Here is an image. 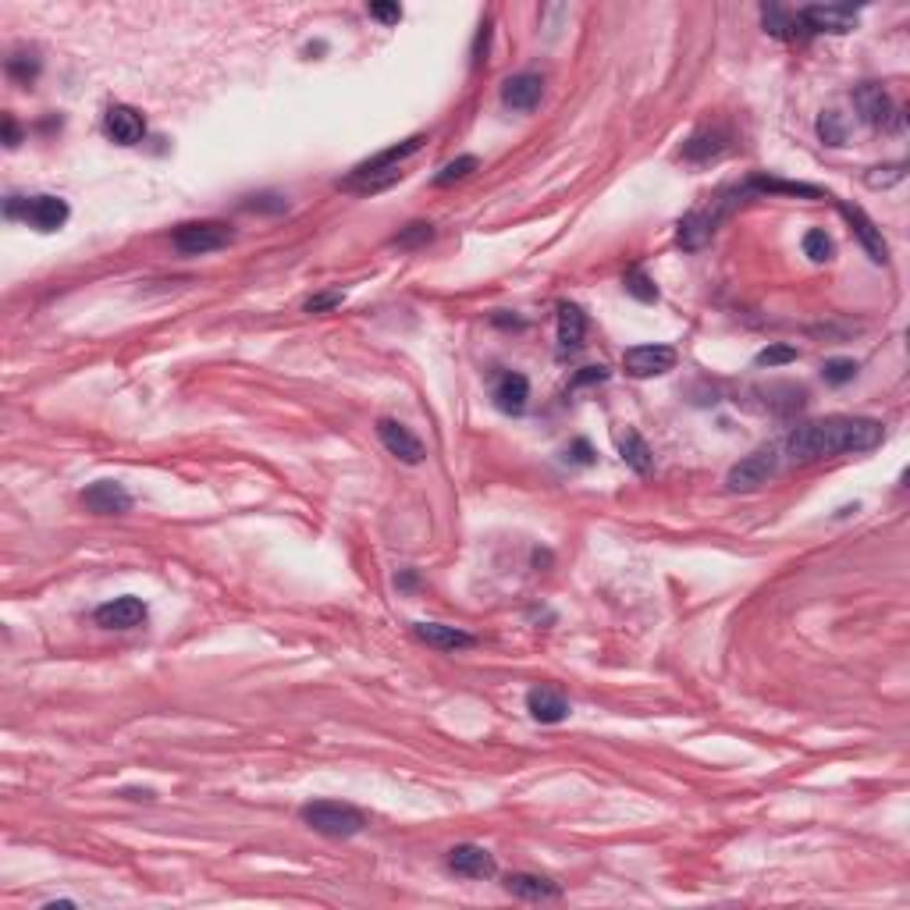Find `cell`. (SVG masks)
Returning a JSON list of instances; mask_svg holds the SVG:
<instances>
[{"mask_svg": "<svg viewBox=\"0 0 910 910\" xmlns=\"http://www.w3.org/2000/svg\"><path fill=\"white\" fill-rule=\"evenodd\" d=\"M886 438V427L871 416H825L815 424H800L786 438V455L790 463H818L829 455H861L879 448Z\"/></svg>", "mask_w": 910, "mask_h": 910, "instance_id": "obj_1", "label": "cell"}, {"mask_svg": "<svg viewBox=\"0 0 910 910\" xmlns=\"http://www.w3.org/2000/svg\"><path fill=\"white\" fill-rule=\"evenodd\" d=\"M420 146H424V136H409L406 143L388 146V150H381L377 157L363 160L360 168L352 171V175L342 182V189H352V192H381V189H388V185H395L402 178L399 164L406 157H413Z\"/></svg>", "mask_w": 910, "mask_h": 910, "instance_id": "obj_2", "label": "cell"}, {"mask_svg": "<svg viewBox=\"0 0 910 910\" xmlns=\"http://www.w3.org/2000/svg\"><path fill=\"white\" fill-rule=\"evenodd\" d=\"M299 818L328 839H352L367 829V815L360 807L342 804V800H310V804L299 807Z\"/></svg>", "mask_w": 910, "mask_h": 910, "instance_id": "obj_3", "label": "cell"}, {"mask_svg": "<svg viewBox=\"0 0 910 910\" xmlns=\"http://www.w3.org/2000/svg\"><path fill=\"white\" fill-rule=\"evenodd\" d=\"M171 242H175V249L182 256H207L232 246L235 232L224 221H189V224H178Z\"/></svg>", "mask_w": 910, "mask_h": 910, "instance_id": "obj_4", "label": "cell"}, {"mask_svg": "<svg viewBox=\"0 0 910 910\" xmlns=\"http://www.w3.org/2000/svg\"><path fill=\"white\" fill-rule=\"evenodd\" d=\"M8 217H22L29 228H36V232H57V228H64V221H68V203L61 200V196H50V192H43V196H29V200H22V196H8Z\"/></svg>", "mask_w": 910, "mask_h": 910, "instance_id": "obj_5", "label": "cell"}, {"mask_svg": "<svg viewBox=\"0 0 910 910\" xmlns=\"http://www.w3.org/2000/svg\"><path fill=\"white\" fill-rule=\"evenodd\" d=\"M854 107L871 128H900L903 114L896 111L893 96L879 86V82H864L854 89Z\"/></svg>", "mask_w": 910, "mask_h": 910, "instance_id": "obj_6", "label": "cell"}, {"mask_svg": "<svg viewBox=\"0 0 910 910\" xmlns=\"http://www.w3.org/2000/svg\"><path fill=\"white\" fill-rule=\"evenodd\" d=\"M775 466H779V452H775V445H761L758 452H751L747 459H740V463L729 470L726 487L729 491H758L761 484H768V477L775 473Z\"/></svg>", "mask_w": 910, "mask_h": 910, "instance_id": "obj_7", "label": "cell"}, {"mask_svg": "<svg viewBox=\"0 0 910 910\" xmlns=\"http://www.w3.org/2000/svg\"><path fill=\"white\" fill-rule=\"evenodd\" d=\"M676 367V349L672 345H633L623 356V370L630 377H662Z\"/></svg>", "mask_w": 910, "mask_h": 910, "instance_id": "obj_8", "label": "cell"}, {"mask_svg": "<svg viewBox=\"0 0 910 910\" xmlns=\"http://www.w3.org/2000/svg\"><path fill=\"white\" fill-rule=\"evenodd\" d=\"M377 438H381V445L388 448V452L399 459V463H406V466H420L424 463V441L416 438L413 431H409L406 424H399V420H377Z\"/></svg>", "mask_w": 910, "mask_h": 910, "instance_id": "obj_9", "label": "cell"}, {"mask_svg": "<svg viewBox=\"0 0 910 910\" xmlns=\"http://www.w3.org/2000/svg\"><path fill=\"white\" fill-rule=\"evenodd\" d=\"M797 18L807 36L811 32H836L839 36V32H850L857 25V8H850V4H811Z\"/></svg>", "mask_w": 910, "mask_h": 910, "instance_id": "obj_10", "label": "cell"}, {"mask_svg": "<svg viewBox=\"0 0 910 910\" xmlns=\"http://www.w3.org/2000/svg\"><path fill=\"white\" fill-rule=\"evenodd\" d=\"M82 505L96 516H121V512L132 509V495L125 491V484L118 480H96L82 491Z\"/></svg>", "mask_w": 910, "mask_h": 910, "instance_id": "obj_11", "label": "cell"}, {"mask_svg": "<svg viewBox=\"0 0 910 910\" xmlns=\"http://www.w3.org/2000/svg\"><path fill=\"white\" fill-rule=\"evenodd\" d=\"M93 619H96V626H104V630H136V626L146 619V605L136 598V594H121V598L96 608Z\"/></svg>", "mask_w": 910, "mask_h": 910, "instance_id": "obj_12", "label": "cell"}, {"mask_svg": "<svg viewBox=\"0 0 910 910\" xmlns=\"http://www.w3.org/2000/svg\"><path fill=\"white\" fill-rule=\"evenodd\" d=\"M839 214L847 217L850 228H854V235L861 239L864 253L871 256V264H889V246L886 239H882V228L875 221H871L868 214H864L861 207H850V203H839Z\"/></svg>", "mask_w": 910, "mask_h": 910, "instance_id": "obj_13", "label": "cell"}, {"mask_svg": "<svg viewBox=\"0 0 910 910\" xmlns=\"http://www.w3.org/2000/svg\"><path fill=\"white\" fill-rule=\"evenodd\" d=\"M448 871H455V875H463V879H491L495 875V857L487 854L484 847H477V843H459V847L448 850L445 857Z\"/></svg>", "mask_w": 910, "mask_h": 910, "instance_id": "obj_14", "label": "cell"}, {"mask_svg": "<svg viewBox=\"0 0 910 910\" xmlns=\"http://www.w3.org/2000/svg\"><path fill=\"white\" fill-rule=\"evenodd\" d=\"M104 128H107V136H111L118 146H136V143H143V136H146L143 114H139L136 107H128V104L107 107Z\"/></svg>", "mask_w": 910, "mask_h": 910, "instance_id": "obj_15", "label": "cell"}, {"mask_svg": "<svg viewBox=\"0 0 910 910\" xmlns=\"http://www.w3.org/2000/svg\"><path fill=\"white\" fill-rule=\"evenodd\" d=\"M715 224H719V214H711V210H690L676 228L679 249H687V253L704 249L711 242V235H715Z\"/></svg>", "mask_w": 910, "mask_h": 910, "instance_id": "obj_16", "label": "cell"}, {"mask_svg": "<svg viewBox=\"0 0 910 910\" xmlns=\"http://www.w3.org/2000/svg\"><path fill=\"white\" fill-rule=\"evenodd\" d=\"M541 93H544L541 75H534V72L512 75V79L502 86V104L512 107V111H534V107L541 104Z\"/></svg>", "mask_w": 910, "mask_h": 910, "instance_id": "obj_17", "label": "cell"}, {"mask_svg": "<svg viewBox=\"0 0 910 910\" xmlns=\"http://www.w3.org/2000/svg\"><path fill=\"white\" fill-rule=\"evenodd\" d=\"M527 711H530V719L541 722V726H555V722L569 719V701L559 694V690L534 687L527 694Z\"/></svg>", "mask_w": 910, "mask_h": 910, "instance_id": "obj_18", "label": "cell"}, {"mask_svg": "<svg viewBox=\"0 0 910 910\" xmlns=\"http://www.w3.org/2000/svg\"><path fill=\"white\" fill-rule=\"evenodd\" d=\"M495 406L502 409V413L509 416H519L523 409H527V399H530V381L523 374H516V370H505V374H498L495 381Z\"/></svg>", "mask_w": 910, "mask_h": 910, "instance_id": "obj_19", "label": "cell"}, {"mask_svg": "<svg viewBox=\"0 0 910 910\" xmlns=\"http://www.w3.org/2000/svg\"><path fill=\"white\" fill-rule=\"evenodd\" d=\"M615 445H619V455H623V463L630 466L633 473L647 477V473L655 470V452H651V445L640 438V431L626 427V431L615 434Z\"/></svg>", "mask_w": 910, "mask_h": 910, "instance_id": "obj_20", "label": "cell"}, {"mask_svg": "<svg viewBox=\"0 0 910 910\" xmlns=\"http://www.w3.org/2000/svg\"><path fill=\"white\" fill-rule=\"evenodd\" d=\"M505 889H509L512 896H519V900H559L562 896V886L559 882L544 879V875H530V871H516V875H509L505 879Z\"/></svg>", "mask_w": 910, "mask_h": 910, "instance_id": "obj_21", "label": "cell"}, {"mask_svg": "<svg viewBox=\"0 0 910 910\" xmlns=\"http://www.w3.org/2000/svg\"><path fill=\"white\" fill-rule=\"evenodd\" d=\"M729 150V136L722 128H701L683 143V157L694 160V164H708V160L722 157Z\"/></svg>", "mask_w": 910, "mask_h": 910, "instance_id": "obj_22", "label": "cell"}, {"mask_svg": "<svg viewBox=\"0 0 910 910\" xmlns=\"http://www.w3.org/2000/svg\"><path fill=\"white\" fill-rule=\"evenodd\" d=\"M413 633L424 644L438 647V651H463V647H473L477 644V637L466 630H455V626H441V623H416Z\"/></svg>", "mask_w": 910, "mask_h": 910, "instance_id": "obj_23", "label": "cell"}, {"mask_svg": "<svg viewBox=\"0 0 910 910\" xmlns=\"http://www.w3.org/2000/svg\"><path fill=\"white\" fill-rule=\"evenodd\" d=\"M587 335V317L576 303H559V349L576 352Z\"/></svg>", "mask_w": 910, "mask_h": 910, "instance_id": "obj_24", "label": "cell"}, {"mask_svg": "<svg viewBox=\"0 0 910 910\" xmlns=\"http://www.w3.org/2000/svg\"><path fill=\"white\" fill-rule=\"evenodd\" d=\"M743 192H783V196H804V200H822L825 196L818 185L783 182V178H765V175H754L751 182L743 185Z\"/></svg>", "mask_w": 910, "mask_h": 910, "instance_id": "obj_25", "label": "cell"}, {"mask_svg": "<svg viewBox=\"0 0 910 910\" xmlns=\"http://www.w3.org/2000/svg\"><path fill=\"white\" fill-rule=\"evenodd\" d=\"M761 18H765V29L772 32V36H779V40H797V36H807L804 25H800L797 15H790V11L775 8V4H765L761 8Z\"/></svg>", "mask_w": 910, "mask_h": 910, "instance_id": "obj_26", "label": "cell"}, {"mask_svg": "<svg viewBox=\"0 0 910 910\" xmlns=\"http://www.w3.org/2000/svg\"><path fill=\"white\" fill-rule=\"evenodd\" d=\"M8 75L15 82H22V86H29V82L40 75V57L32 54V50H15V54L8 57Z\"/></svg>", "mask_w": 910, "mask_h": 910, "instance_id": "obj_27", "label": "cell"}, {"mask_svg": "<svg viewBox=\"0 0 910 910\" xmlns=\"http://www.w3.org/2000/svg\"><path fill=\"white\" fill-rule=\"evenodd\" d=\"M832 253H836V246H832V239L825 235V228H811V232L804 235V256L811 264H829Z\"/></svg>", "mask_w": 910, "mask_h": 910, "instance_id": "obj_28", "label": "cell"}, {"mask_svg": "<svg viewBox=\"0 0 910 910\" xmlns=\"http://www.w3.org/2000/svg\"><path fill=\"white\" fill-rule=\"evenodd\" d=\"M623 285H626V292H630L633 299H640V303H658V285L647 278L640 267H630V271H626Z\"/></svg>", "mask_w": 910, "mask_h": 910, "instance_id": "obj_29", "label": "cell"}, {"mask_svg": "<svg viewBox=\"0 0 910 910\" xmlns=\"http://www.w3.org/2000/svg\"><path fill=\"white\" fill-rule=\"evenodd\" d=\"M434 239V224H427V221H413V224H406L399 235L392 239V246H399V249H416V246H427V242Z\"/></svg>", "mask_w": 910, "mask_h": 910, "instance_id": "obj_30", "label": "cell"}, {"mask_svg": "<svg viewBox=\"0 0 910 910\" xmlns=\"http://www.w3.org/2000/svg\"><path fill=\"white\" fill-rule=\"evenodd\" d=\"M818 136H822L829 146H843L847 143V125L839 121L836 111H825L822 118H818Z\"/></svg>", "mask_w": 910, "mask_h": 910, "instance_id": "obj_31", "label": "cell"}, {"mask_svg": "<svg viewBox=\"0 0 910 910\" xmlns=\"http://www.w3.org/2000/svg\"><path fill=\"white\" fill-rule=\"evenodd\" d=\"M797 360V349L793 345H768V349H761L758 356H754V363L758 367H786V363H793Z\"/></svg>", "mask_w": 910, "mask_h": 910, "instance_id": "obj_32", "label": "cell"}, {"mask_svg": "<svg viewBox=\"0 0 910 910\" xmlns=\"http://www.w3.org/2000/svg\"><path fill=\"white\" fill-rule=\"evenodd\" d=\"M903 175H907V164H886V168H871L868 175H864V182H868L871 189H889V185L903 182Z\"/></svg>", "mask_w": 910, "mask_h": 910, "instance_id": "obj_33", "label": "cell"}, {"mask_svg": "<svg viewBox=\"0 0 910 910\" xmlns=\"http://www.w3.org/2000/svg\"><path fill=\"white\" fill-rule=\"evenodd\" d=\"M477 164H480L477 157H459V160H452V164H445V171H441V175L434 178V185H452V182H459V178L473 175V171H477Z\"/></svg>", "mask_w": 910, "mask_h": 910, "instance_id": "obj_34", "label": "cell"}, {"mask_svg": "<svg viewBox=\"0 0 910 910\" xmlns=\"http://www.w3.org/2000/svg\"><path fill=\"white\" fill-rule=\"evenodd\" d=\"M822 377L829 384H847V381H854L857 377V363L854 360H825Z\"/></svg>", "mask_w": 910, "mask_h": 910, "instance_id": "obj_35", "label": "cell"}, {"mask_svg": "<svg viewBox=\"0 0 910 910\" xmlns=\"http://www.w3.org/2000/svg\"><path fill=\"white\" fill-rule=\"evenodd\" d=\"M345 303V292H317V296H310L303 303V310L306 313H328V310H338V306Z\"/></svg>", "mask_w": 910, "mask_h": 910, "instance_id": "obj_36", "label": "cell"}, {"mask_svg": "<svg viewBox=\"0 0 910 910\" xmlns=\"http://www.w3.org/2000/svg\"><path fill=\"white\" fill-rule=\"evenodd\" d=\"M246 210H271V214H281L288 207L281 196H249V203H242Z\"/></svg>", "mask_w": 910, "mask_h": 910, "instance_id": "obj_37", "label": "cell"}, {"mask_svg": "<svg viewBox=\"0 0 910 910\" xmlns=\"http://www.w3.org/2000/svg\"><path fill=\"white\" fill-rule=\"evenodd\" d=\"M370 18H377V22H384V25H392V22H399L402 18V8L399 4H370Z\"/></svg>", "mask_w": 910, "mask_h": 910, "instance_id": "obj_38", "label": "cell"}, {"mask_svg": "<svg viewBox=\"0 0 910 910\" xmlns=\"http://www.w3.org/2000/svg\"><path fill=\"white\" fill-rule=\"evenodd\" d=\"M601 381H608V370L605 367H583L580 374H576L573 388H583V384H601Z\"/></svg>", "mask_w": 910, "mask_h": 910, "instance_id": "obj_39", "label": "cell"}, {"mask_svg": "<svg viewBox=\"0 0 910 910\" xmlns=\"http://www.w3.org/2000/svg\"><path fill=\"white\" fill-rule=\"evenodd\" d=\"M487 40H491V22H484V25H480V32H477V43H473V64H480V61H484V54H487Z\"/></svg>", "mask_w": 910, "mask_h": 910, "instance_id": "obj_40", "label": "cell"}, {"mask_svg": "<svg viewBox=\"0 0 910 910\" xmlns=\"http://www.w3.org/2000/svg\"><path fill=\"white\" fill-rule=\"evenodd\" d=\"M569 452H573V463H580V466H591L594 463V448L587 445L583 438L573 441V448H569Z\"/></svg>", "mask_w": 910, "mask_h": 910, "instance_id": "obj_41", "label": "cell"}, {"mask_svg": "<svg viewBox=\"0 0 910 910\" xmlns=\"http://www.w3.org/2000/svg\"><path fill=\"white\" fill-rule=\"evenodd\" d=\"M4 143H8V150H15V146H18V125H15V118H4Z\"/></svg>", "mask_w": 910, "mask_h": 910, "instance_id": "obj_42", "label": "cell"}]
</instances>
